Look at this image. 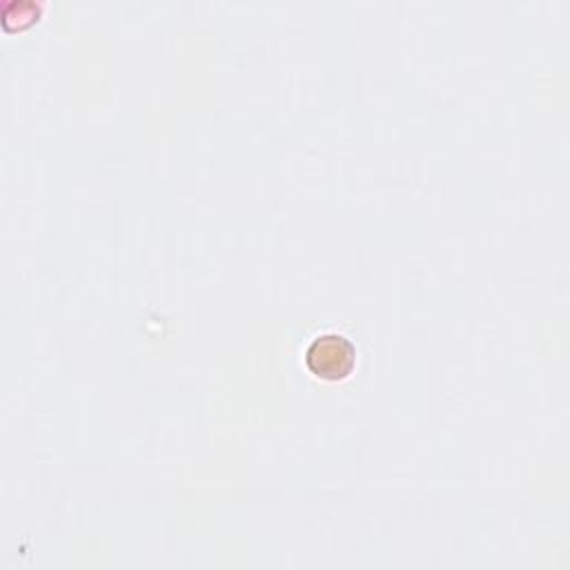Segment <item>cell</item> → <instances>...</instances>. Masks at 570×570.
<instances>
[{"instance_id":"1","label":"cell","mask_w":570,"mask_h":570,"mask_svg":"<svg viewBox=\"0 0 570 570\" xmlns=\"http://www.w3.org/2000/svg\"><path fill=\"white\" fill-rule=\"evenodd\" d=\"M305 365L318 379H345L356 365V345L336 332L318 334L305 350Z\"/></svg>"}]
</instances>
